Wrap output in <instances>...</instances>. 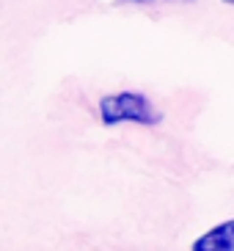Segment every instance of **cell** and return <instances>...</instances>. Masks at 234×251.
Masks as SVG:
<instances>
[{
    "instance_id": "obj_1",
    "label": "cell",
    "mask_w": 234,
    "mask_h": 251,
    "mask_svg": "<svg viewBox=\"0 0 234 251\" xmlns=\"http://www.w3.org/2000/svg\"><path fill=\"white\" fill-rule=\"evenodd\" d=\"M99 119L102 125L116 127V125H143V127H154L163 122V111L154 108V102L146 94L140 91H116V94H105L99 97Z\"/></svg>"
},
{
    "instance_id": "obj_2",
    "label": "cell",
    "mask_w": 234,
    "mask_h": 251,
    "mask_svg": "<svg viewBox=\"0 0 234 251\" xmlns=\"http://www.w3.org/2000/svg\"><path fill=\"white\" fill-rule=\"evenodd\" d=\"M190 251H234V218L215 224L201 237H196Z\"/></svg>"
},
{
    "instance_id": "obj_3",
    "label": "cell",
    "mask_w": 234,
    "mask_h": 251,
    "mask_svg": "<svg viewBox=\"0 0 234 251\" xmlns=\"http://www.w3.org/2000/svg\"><path fill=\"white\" fill-rule=\"evenodd\" d=\"M121 3H193V0H121Z\"/></svg>"
},
{
    "instance_id": "obj_4",
    "label": "cell",
    "mask_w": 234,
    "mask_h": 251,
    "mask_svg": "<svg viewBox=\"0 0 234 251\" xmlns=\"http://www.w3.org/2000/svg\"><path fill=\"white\" fill-rule=\"evenodd\" d=\"M220 3H226V6H234V0H220Z\"/></svg>"
}]
</instances>
